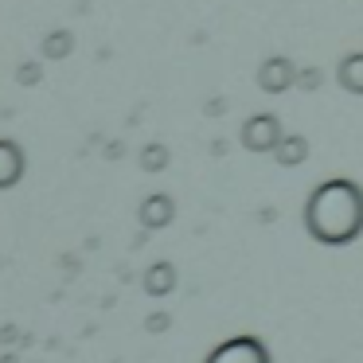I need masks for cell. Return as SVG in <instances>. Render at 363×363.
Masks as SVG:
<instances>
[{
  "label": "cell",
  "mask_w": 363,
  "mask_h": 363,
  "mask_svg": "<svg viewBox=\"0 0 363 363\" xmlns=\"http://www.w3.org/2000/svg\"><path fill=\"white\" fill-rule=\"evenodd\" d=\"M320 82H324L320 67H308V71H301V74H297V86H301V90H316Z\"/></svg>",
  "instance_id": "12"
},
{
  "label": "cell",
  "mask_w": 363,
  "mask_h": 363,
  "mask_svg": "<svg viewBox=\"0 0 363 363\" xmlns=\"http://www.w3.org/2000/svg\"><path fill=\"white\" fill-rule=\"evenodd\" d=\"M305 157H308V141L301 133H285L281 141H277V149H274V160L281 168H297Z\"/></svg>",
  "instance_id": "8"
},
{
  "label": "cell",
  "mask_w": 363,
  "mask_h": 363,
  "mask_svg": "<svg viewBox=\"0 0 363 363\" xmlns=\"http://www.w3.org/2000/svg\"><path fill=\"white\" fill-rule=\"evenodd\" d=\"M20 176H24V152L16 141L0 137V188H12Z\"/></svg>",
  "instance_id": "6"
},
{
  "label": "cell",
  "mask_w": 363,
  "mask_h": 363,
  "mask_svg": "<svg viewBox=\"0 0 363 363\" xmlns=\"http://www.w3.org/2000/svg\"><path fill=\"white\" fill-rule=\"evenodd\" d=\"M141 164L149 168V172H164V168H168V149H164V145H145Z\"/></svg>",
  "instance_id": "10"
},
{
  "label": "cell",
  "mask_w": 363,
  "mask_h": 363,
  "mask_svg": "<svg viewBox=\"0 0 363 363\" xmlns=\"http://www.w3.org/2000/svg\"><path fill=\"white\" fill-rule=\"evenodd\" d=\"M172 215H176V203L168 196H149L141 203V223L149 230H160V227H168L172 223Z\"/></svg>",
  "instance_id": "7"
},
{
  "label": "cell",
  "mask_w": 363,
  "mask_h": 363,
  "mask_svg": "<svg viewBox=\"0 0 363 363\" xmlns=\"http://www.w3.org/2000/svg\"><path fill=\"white\" fill-rule=\"evenodd\" d=\"M203 363H274V355H269V347L258 336H230Z\"/></svg>",
  "instance_id": "3"
},
{
  "label": "cell",
  "mask_w": 363,
  "mask_h": 363,
  "mask_svg": "<svg viewBox=\"0 0 363 363\" xmlns=\"http://www.w3.org/2000/svg\"><path fill=\"white\" fill-rule=\"evenodd\" d=\"M281 137H285V129H281V118H277L274 110L250 113V118L242 121V129H238V141H242L246 152H274Z\"/></svg>",
  "instance_id": "2"
},
{
  "label": "cell",
  "mask_w": 363,
  "mask_h": 363,
  "mask_svg": "<svg viewBox=\"0 0 363 363\" xmlns=\"http://www.w3.org/2000/svg\"><path fill=\"white\" fill-rule=\"evenodd\" d=\"M43 51H48V55H67V51H71V35H67V32H59V35H48V43H43Z\"/></svg>",
  "instance_id": "11"
},
{
  "label": "cell",
  "mask_w": 363,
  "mask_h": 363,
  "mask_svg": "<svg viewBox=\"0 0 363 363\" xmlns=\"http://www.w3.org/2000/svg\"><path fill=\"white\" fill-rule=\"evenodd\" d=\"M336 82L347 90V94L363 98V51H347L336 63Z\"/></svg>",
  "instance_id": "5"
},
{
  "label": "cell",
  "mask_w": 363,
  "mask_h": 363,
  "mask_svg": "<svg viewBox=\"0 0 363 363\" xmlns=\"http://www.w3.org/2000/svg\"><path fill=\"white\" fill-rule=\"evenodd\" d=\"M145 289H149L152 297H168V293L176 289V266L172 262H157V266H149V274H145Z\"/></svg>",
  "instance_id": "9"
},
{
  "label": "cell",
  "mask_w": 363,
  "mask_h": 363,
  "mask_svg": "<svg viewBox=\"0 0 363 363\" xmlns=\"http://www.w3.org/2000/svg\"><path fill=\"white\" fill-rule=\"evenodd\" d=\"M297 74L301 71L293 67V59L274 55L258 67V86H262V94H285V90L297 86Z\"/></svg>",
  "instance_id": "4"
},
{
  "label": "cell",
  "mask_w": 363,
  "mask_h": 363,
  "mask_svg": "<svg viewBox=\"0 0 363 363\" xmlns=\"http://www.w3.org/2000/svg\"><path fill=\"white\" fill-rule=\"evenodd\" d=\"M305 235L320 246H352L363 235V188L355 180H324L301 207Z\"/></svg>",
  "instance_id": "1"
},
{
  "label": "cell",
  "mask_w": 363,
  "mask_h": 363,
  "mask_svg": "<svg viewBox=\"0 0 363 363\" xmlns=\"http://www.w3.org/2000/svg\"><path fill=\"white\" fill-rule=\"evenodd\" d=\"M168 328V313H157V316H149V332H164Z\"/></svg>",
  "instance_id": "13"
}]
</instances>
